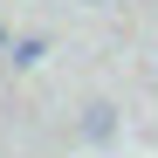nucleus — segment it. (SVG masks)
<instances>
[{"instance_id": "obj_3", "label": "nucleus", "mask_w": 158, "mask_h": 158, "mask_svg": "<svg viewBox=\"0 0 158 158\" xmlns=\"http://www.w3.org/2000/svg\"><path fill=\"white\" fill-rule=\"evenodd\" d=\"M83 7H110V0H83Z\"/></svg>"}, {"instance_id": "obj_2", "label": "nucleus", "mask_w": 158, "mask_h": 158, "mask_svg": "<svg viewBox=\"0 0 158 158\" xmlns=\"http://www.w3.org/2000/svg\"><path fill=\"white\" fill-rule=\"evenodd\" d=\"M41 55H48V41H41V35H28V41H14V62H21V69H35Z\"/></svg>"}, {"instance_id": "obj_1", "label": "nucleus", "mask_w": 158, "mask_h": 158, "mask_svg": "<svg viewBox=\"0 0 158 158\" xmlns=\"http://www.w3.org/2000/svg\"><path fill=\"white\" fill-rule=\"evenodd\" d=\"M83 138L89 144H110L117 138V103H89V110H83Z\"/></svg>"}]
</instances>
